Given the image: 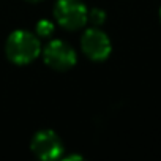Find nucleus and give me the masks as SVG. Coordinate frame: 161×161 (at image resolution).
I'll return each instance as SVG.
<instances>
[{"label":"nucleus","instance_id":"obj_5","mask_svg":"<svg viewBox=\"0 0 161 161\" xmlns=\"http://www.w3.org/2000/svg\"><path fill=\"white\" fill-rule=\"evenodd\" d=\"M32 152L40 159H58L63 155V142L58 134L52 130H41L38 131L30 144Z\"/></svg>","mask_w":161,"mask_h":161},{"label":"nucleus","instance_id":"obj_6","mask_svg":"<svg viewBox=\"0 0 161 161\" xmlns=\"http://www.w3.org/2000/svg\"><path fill=\"white\" fill-rule=\"evenodd\" d=\"M87 21H89L93 27H100V25H103L104 21H106V13H104L103 10H100V8H92V10L89 11V14H87Z\"/></svg>","mask_w":161,"mask_h":161},{"label":"nucleus","instance_id":"obj_1","mask_svg":"<svg viewBox=\"0 0 161 161\" xmlns=\"http://www.w3.org/2000/svg\"><path fill=\"white\" fill-rule=\"evenodd\" d=\"M5 52L10 62L16 65H29L41 54V43L36 33L29 30H14L7 40Z\"/></svg>","mask_w":161,"mask_h":161},{"label":"nucleus","instance_id":"obj_3","mask_svg":"<svg viewBox=\"0 0 161 161\" xmlns=\"http://www.w3.org/2000/svg\"><path fill=\"white\" fill-rule=\"evenodd\" d=\"M43 58L47 66L55 71H66L76 65L77 55L71 44L63 40H52L43 49Z\"/></svg>","mask_w":161,"mask_h":161},{"label":"nucleus","instance_id":"obj_4","mask_svg":"<svg viewBox=\"0 0 161 161\" xmlns=\"http://www.w3.org/2000/svg\"><path fill=\"white\" fill-rule=\"evenodd\" d=\"M80 47H82V52L93 62L106 60L112 51L109 36L100 27H90L84 32L80 38Z\"/></svg>","mask_w":161,"mask_h":161},{"label":"nucleus","instance_id":"obj_9","mask_svg":"<svg viewBox=\"0 0 161 161\" xmlns=\"http://www.w3.org/2000/svg\"><path fill=\"white\" fill-rule=\"evenodd\" d=\"M159 18H161V10H159Z\"/></svg>","mask_w":161,"mask_h":161},{"label":"nucleus","instance_id":"obj_7","mask_svg":"<svg viewBox=\"0 0 161 161\" xmlns=\"http://www.w3.org/2000/svg\"><path fill=\"white\" fill-rule=\"evenodd\" d=\"M38 38H49L52 33H54V24L47 19H41L38 24H36V32Z\"/></svg>","mask_w":161,"mask_h":161},{"label":"nucleus","instance_id":"obj_2","mask_svg":"<svg viewBox=\"0 0 161 161\" xmlns=\"http://www.w3.org/2000/svg\"><path fill=\"white\" fill-rule=\"evenodd\" d=\"M89 10L82 0H57L54 18L65 30H77L87 24Z\"/></svg>","mask_w":161,"mask_h":161},{"label":"nucleus","instance_id":"obj_8","mask_svg":"<svg viewBox=\"0 0 161 161\" xmlns=\"http://www.w3.org/2000/svg\"><path fill=\"white\" fill-rule=\"evenodd\" d=\"M27 2H30V3H38V2H43V0H27Z\"/></svg>","mask_w":161,"mask_h":161}]
</instances>
